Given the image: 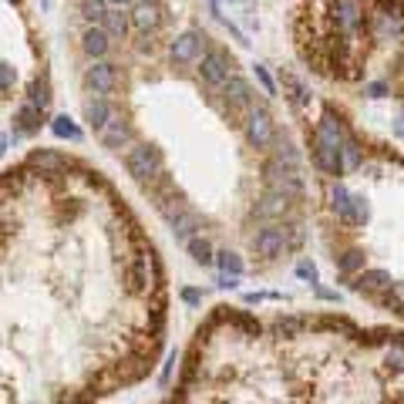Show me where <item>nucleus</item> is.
<instances>
[{
    "label": "nucleus",
    "instance_id": "obj_6",
    "mask_svg": "<svg viewBox=\"0 0 404 404\" xmlns=\"http://www.w3.org/2000/svg\"><path fill=\"white\" fill-rule=\"evenodd\" d=\"M286 246H290V233H286L283 226H263V229L253 236V249H256L263 260H277Z\"/></svg>",
    "mask_w": 404,
    "mask_h": 404
},
{
    "label": "nucleus",
    "instance_id": "obj_42",
    "mask_svg": "<svg viewBox=\"0 0 404 404\" xmlns=\"http://www.w3.org/2000/svg\"><path fill=\"white\" fill-rule=\"evenodd\" d=\"M108 3H115V7H121V3H128V0H108Z\"/></svg>",
    "mask_w": 404,
    "mask_h": 404
},
{
    "label": "nucleus",
    "instance_id": "obj_12",
    "mask_svg": "<svg viewBox=\"0 0 404 404\" xmlns=\"http://www.w3.org/2000/svg\"><path fill=\"white\" fill-rule=\"evenodd\" d=\"M128 135H131V131H128V125H125V118H121L118 112L112 108V115H108V121L101 125L98 138H101V142H105L108 149H121V145L128 142Z\"/></svg>",
    "mask_w": 404,
    "mask_h": 404
},
{
    "label": "nucleus",
    "instance_id": "obj_8",
    "mask_svg": "<svg viewBox=\"0 0 404 404\" xmlns=\"http://www.w3.org/2000/svg\"><path fill=\"white\" fill-rule=\"evenodd\" d=\"M202 44H205V38H202L199 31H186V34H179V38L172 40L168 54H172L175 64H192V61L202 58Z\"/></svg>",
    "mask_w": 404,
    "mask_h": 404
},
{
    "label": "nucleus",
    "instance_id": "obj_19",
    "mask_svg": "<svg viewBox=\"0 0 404 404\" xmlns=\"http://www.w3.org/2000/svg\"><path fill=\"white\" fill-rule=\"evenodd\" d=\"M108 115H112V105H108L101 94L84 101V118L91 121V128H94V131H101V125L108 121Z\"/></svg>",
    "mask_w": 404,
    "mask_h": 404
},
{
    "label": "nucleus",
    "instance_id": "obj_21",
    "mask_svg": "<svg viewBox=\"0 0 404 404\" xmlns=\"http://www.w3.org/2000/svg\"><path fill=\"white\" fill-rule=\"evenodd\" d=\"M330 205H333V212H337L340 219L351 223V205H354V196H351L344 186H333V192H330Z\"/></svg>",
    "mask_w": 404,
    "mask_h": 404
},
{
    "label": "nucleus",
    "instance_id": "obj_23",
    "mask_svg": "<svg viewBox=\"0 0 404 404\" xmlns=\"http://www.w3.org/2000/svg\"><path fill=\"white\" fill-rule=\"evenodd\" d=\"M340 159H344V168H361V162H364V155H361V145L347 135L344 138V145H340Z\"/></svg>",
    "mask_w": 404,
    "mask_h": 404
},
{
    "label": "nucleus",
    "instance_id": "obj_28",
    "mask_svg": "<svg viewBox=\"0 0 404 404\" xmlns=\"http://www.w3.org/2000/svg\"><path fill=\"white\" fill-rule=\"evenodd\" d=\"M27 101H34L38 108H47L51 105V88H47V81L40 78L31 84V94H27Z\"/></svg>",
    "mask_w": 404,
    "mask_h": 404
},
{
    "label": "nucleus",
    "instance_id": "obj_5",
    "mask_svg": "<svg viewBox=\"0 0 404 404\" xmlns=\"http://www.w3.org/2000/svg\"><path fill=\"white\" fill-rule=\"evenodd\" d=\"M199 75L205 84H212V88H223L226 78L233 75V58L229 54H223V51H209L205 58L199 61Z\"/></svg>",
    "mask_w": 404,
    "mask_h": 404
},
{
    "label": "nucleus",
    "instance_id": "obj_35",
    "mask_svg": "<svg viewBox=\"0 0 404 404\" xmlns=\"http://www.w3.org/2000/svg\"><path fill=\"white\" fill-rule=\"evenodd\" d=\"M296 273L303 277V280H310V283H317V266L310 263V260H300L296 263Z\"/></svg>",
    "mask_w": 404,
    "mask_h": 404
},
{
    "label": "nucleus",
    "instance_id": "obj_22",
    "mask_svg": "<svg viewBox=\"0 0 404 404\" xmlns=\"http://www.w3.org/2000/svg\"><path fill=\"white\" fill-rule=\"evenodd\" d=\"M51 131L58 135V138H68V142H81V128L75 121L68 118V115H58V118L51 121Z\"/></svg>",
    "mask_w": 404,
    "mask_h": 404
},
{
    "label": "nucleus",
    "instance_id": "obj_25",
    "mask_svg": "<svg viewBox=\"0 0 404 404\" xmlns=\"http://www.w3.org/2000/svg\"><path fill=\"white\" fill-rule=\"evenodd\" d=\"M186 246H189L192 260H196V263H202V266L216 260V256H212V246H209V240H202V236H192V240L186 242Z\"/></svg>",
    "mask_w": 404,
    "mask_h": 404
},
{
    "label": "nucleus",
    "instance_id": "obj_10",
    "mask_svg": "<svg viewBox=\"0 0 404 404\" xmlns=\"http://www.w3.org/2000/svg\"><path fill=\"white\" fill-rule=\"evenodd\" d=\"M314 159H317V165H320L327 175H340V172H344L340 149H337V145H330V142H327V138H320V135H314Z\"/></svg>",
    "mask_w": 404,
    "mask_h": 404
},
{
    "label": "nucleus",
    "instance_id": "obj_20",
    "mask_svg": "<svg viewBox=\"0 0 404 404\" xmlns=\"http://www.w3.org/2000/svg\"><path fill=\"white\" fill-rule=\"evenodd\" d=\"M128 21H131V17H125L121 10H108V14L101 17V27H105V31H108L112 38H118V40H121L125 34H128Z\"/></svg>",
    "mask_w": 404,
    "mask_h": 404
},
{
    "label": "nucleus",
    "instance_id": "obj_3",
    "mask_svg": "<svg viewBox=\"0 0 404 404\" xmlns=\"http://www.w3.org/2000/svg\"><path fill=\"white\" fill-rule=\"evenodd\" d=\"M330 14H333V24L340 31V38H357L364 27V7L361 0H330Z\"/></svg>",
    "mask_w": 404,
    "mask_h": 404
},
{
    "label": "nucleus",
    "instance_id": "obj_13",
    "mask_svg": "<svg viewBox=\"0 0 404 404\" xmlns=\"http://www.w3.org/2000/svg\"><path fill=\"white\" fill-rule=\"evenodd\" d=\"M40 115H44V108H38L34 101H24V105L17 108V125H14V138L34 135V131L40 128Z\"/></svg>",
    "mask_w": 404,
    "mask_h": 404
},
{
    "label": "nucleus",
    "instance_id": "obj_37",
    "mask_svg": "<svg viewBox=\"0 0 404 404\" xmlns=\"http://www.w3.org/2000/svg\"><path fill=\"white\" fill-rule=\"evenodd\" d=\"M14 88V68L10 64H0V91Z\"/></svg>",
    "mask_w": 404,
    "mask_h": 404
},
{
    "label": "nucleus",
    "instance_id": "obj_36",
    "mask_svg": "<svg viewBox=\"0 0 404 404\" xmlns=\"http://www.w3.org/2000/svg\"><path fill=\"white\" fill-rule=\"evenodd\" d=\"M256 81L263 84V91H266V94H273V91H277V88H273V78H270V71H266L263 64H256Z\"/></svg>",
    "mask_w": 404,
    "mask_h": 404
},
{
    "label": "nucleus",
    "instance_id": "obj_1",
    "mask_svg": "<svg viewBox=\"0 0 404 404\" xmlns=\"http://www.w3.org/2000/svg\"><path fill=\"white\" fill-rule=\"evenodd\" d=\"M246 138L253 149H270L277 142V125H273L266 108H260V105L246 108Z\"/></svg>",
    "mask_w": 404,
    "mask_h": 404
},
{
    "label": "nucleus",
    "instance_id": "obj_27",
    "mask_svg": "<svg viewBox=\"0 0 404 404\" xmlns=\"http://www.w3.org/2000/svg\"><path fill=\"white\" fill-rule=\"evenodd\" d=\"M303 327H307L303 317H277V323H273V330L283 333V337H293V333H300Z\"/></svg>",
    "mask_w": 404,
    "mask_h": 404
},
{
    "label": "nucleus",
    "instance_id": "obj_40",
    "mask_svg": "<svg viewBox=\"0 0 404 404\" xmlns=\"http://www.w3.org/2000/svg\"><path fill=\"white\" fill-rule=\"evenodd\" d=\"M394 135L404 138V115H398V121H394Z\"/></svg>",
    "mask_w": 404,
    "mask_h": 404
},
{
    "label": "nucleus",
    "instance_id": "obj_30",
    "mask_svg": "<svg viewBox=\"0 0 404 404\" xmlns=\"http://www.w3.org/2000/svg\"><path fill=\"white\" fill-rule=\"evenodd\" d=\"M81 14L91 21H101L108 14V0H81Z\"/></svg>",
    "mask_w": 404,
    "mask_h": 404
},
{
    "label": "nucleus",
    "instance_id": "obj_17",
    "mask_svg": "<svg viewBox=\"0 0 404 404\" xmlns=\"http://www.w3.org/2000/svg\"><path fill=\"white\" fill-rule=\"evenodd\" d=\"M361 293H384L391 286V277L384 270H361L357 273V283H354Z\"/></svg>",
    "mask_w": 404,
    "mask_h": 404
},
{
    "label": "nucleus",
    "instance_id": "obj_18",
    "mask_svg": "<svg viewBox=\"0 0 404 404\" xmlns=\"http://www.w3.org/2000/svg\"><path fill=\"white\" fill-rule=\"evenodd\" d=\"M172 226H175V240L189 242L196 233H199L202 219L196 216V212H175V216H172Z\"/></svg>",
    "mask_w": 404,
    "mask_h": 404
},
{
    "label": "nucleus",
    "instance_id": "obj_11",
    "mask_svg": "<svg viewBox=\"0 0 404 404\" xmlns=\"http://www.w3.org/2000/svg\"><path fill=\"white\" fill-rule=\"evenodd\" d=\"M128 17H131V24H135L138 31H155V27L162 24L159 0H138V3H135V10H131Z\"/></svg>",
    "mask_w": 404,
    "mask_h": 404
},
{
    "label": "nucleus",
    "instance_id": "obj_39",
    "mask_svg": "<svg viewBox=\"0 0 404 404\" xmlns=\"http://www.w3.org/2000/svg\"><path fill=\"white\" fill-rule=\"evenodd\" d=\"M182 300H186L189 307H196V303L202 300V293H199V290H182Z\"/></svg>",
    "mask_w": 404,
    "mask_h": 404
},
{
    "label": "nucleus",
    "instance_id": "obj_31",
    "mask_svg": "<svg viewBox=\"0 0 404 404\" xmlns=\"http://www.w3.org/2000/svg\"><path fill=\"white\" fill-rule=\"evenodd\" d=\"M273 159H280L283 165H293V168H300V155H296V149H293L290 142H277V152H273Z\"/></svg>",
    "mask_w": 404,
    "mask_h": 404
},
{
    "label": "nucleus",
    "instance_id": "obj_38",
    "mask_svg": "<svg viewBox=\"0 0 404 404\" xmlns=\"http://www.w3.org/2000/svg\"><path fill=\"white\" fill-rule=\"evenodd\" d=\"M384 94H388V84H381V81L367 84V98H384Z\"/></svg>",
    "mask_w": 404,
    "mask_h": 404
},
{
    "label": "nucleus",
    "instance_id": "obj_34",
    "mask_svg": "<svg viewBox=\"0 0 404 404\" xmlns=\"http://www.w3.org/2000/svg\"><path fill=\"white\" fill-rule=\"evenodd\" d=\"M388 364L398 367V370H404V344H391V347H388Z\"/></svg>",
    "mask_w": 404,
    "mask_h": 404
},
{
    "label": "nucleus",
    "instance_id": "obj_43",
    "mask_svg": "<svg viewBox=\"0 0 404 404\" xmlns=\"http://www.w3.org/2000/svg\"><path fill=\"white\" fill-rule=\"evenodd\" d=\"M401 17H404V0H401Z\"/></svg>",
    "mask_w": 404,
    "mask_h": 404
},
{
    "label": "nucleus",
    "instance_id": "obj_9",
    "mask_svg": "<svg viewBox=\"0 0 404 404\" xmlns=\"http://www.w3.org/2000/svg\"><path fill=\"white\" fill-rule=\"evenodd\" d=\"M223 98H226L229 112H246V108L253 105V88H249L242 78L229 75V78H226V84H223Z\"/></svg>",
    "mask_w": 404,
    "mask_h": 404
},
{
    "label": "nucleus",
    "instance_id": "obj_24",
    "mask_svg": "<svg viewBox=\"0 0 404 404\" xmlns=\"http://www.w3.org/2000/svg\"><path fill=\"white\" fill-rule=\"evenodd\" d=\"M337 270H340L344 277H351V273L364 270V253H361V249H347V253L337 260Z\"/></svg>",
    "mask_w": 404,
    "mask_h": 404
},
{
    "label": "nucleus",
    "instance_id": "obj_7",
    "mask_svg": "<svg viewBox=\"0 0 404 404\" xmlns=\"http://www.w3.org/2000/svg\"><path fill=\"white\" fill-rule=\"evenodd\" d=\"M84 84L94 91V94H112L115 91V84H118V68L112 64V61H94L91 68H88V75H84Z\"/></svg>",
    "mask_w": 404,
    "mask_h": 404
},
{
    "label": "nucleus",
    "instance_id": "obj_16",
    "mask_svg": "<svg viewBox=\"0 0 404 404\" xmlns=\"http://www.w3.org/2000/svg\"><path fill=\"white\" fill-rule=\"evenodd\" d=\"M293 199H286L283 192H277V189H266V196L260 199V205H256V216L260 219H277V216H283L286 212V205H290Z\"/></svg>",
    "mask_w": 404,
    "mask_h": 404
},
{
    "label": "nucleus",
    "instance_id": "obj_41",
    "mask_svg": "<svg viewBox=\"0 0 404 404\" xmlns=\"http://www.w3.org/2000/svg\"><path fill=\"white\" fill-rule=\"evenodd\" d=\"M3 152H7V138L0 135V155H3Z\"/></svg>",
    "mask_w": 404,
    "mask_h": 404
},
{
    "label": "nucleus",
    "instance_id": "obj_26",
    "mask_svg": "<svg viewBox=\"0 0 404 404\" xmlns=\"http://www.w3.org/2000/svg\"><path fill=\"white\" fill-rule=\"evenodd\" d=\"M283 81H286V88H290V94H293V101H296L300 108H303V105H310V91H307V84L296 78V75H286Z\"/></svg>",
    "mask_w": 404,
    "mask_h": 404
},
{
    "label": "nucleus",
    "instance_id": "obj_14",
    "mask_svg": "<svg viewBox=\"0 0 404 404\" xmlns=\"http://www.w3.org/2000/svg\"><path fill=\"white\" fill-rule=\"evenodd\" d=\"M81 47H84L88 58H105L108 47H112V34L105 27H88L84 38H81Z\"/></svg>",
    "mask_w": 404,
    "mask_h": 404
},
{
    "label": "nucleus",
    "instance_id": "obj_29",
    "mask_svg": "<svg viewBox=\"0 0 404 404\" xmlns=\"http://www.w3.org/2000/svg\"><path fill=\"white\" fill-rule=\"evenodd\" d=\"M216 263H219V270H223V273H236V277L242 273V260L236 256V253H229V249H226V253H219V256H216Z\"/></svg>",
    "mask_w": 404,
    "mask_h": 404
},
{
    "label": "nucleus",
    "instance_id": "obj_33",
    "mask_svg": "<svg viewBox=\"0 0 404 404\" xmlns=\"http://www.w3.org/2000/svg\"><path fill=\"white\" fill-rule=\"evenodd\" d=\"M370 219V205L364 202V196H354V205H351V223H367Z\"/></svg>",
    "mask_w": 404,
    "mask_h": 404
},
{
    "label": "nucleus",
    "instance_id": "obj_44",
    "mask_svg": "<svg viewBox=\"0 0 404 404\" xmlns=\"http://www.w3.org/2000/svg\"><path fill=\"white\" fill-rule=\"evenodd\" d=\"M10 3H17V0H10Z\"/></svg>",
    "mask_w": 404,
    "mask_h": 404
},
{
    "label": "nucleus",
    "instance_id": "obj_2",
    "mask_svg": "<svg viewBox=\"0 0 404 404\" xmlns=\"http://www.w3.org/2000/svg\"><path fill=\"white\" fill-rule=\"evenodd\" d=\"M125 165H128L131 179H138V182H152V179L162 175V155L159 149H152V145H135L128 152Z\"/></svg>",
    "mask_w": 404,
    "mask_h": 404
},
{
    "label": "nucleus",
    "instance_id": "obj_15",
    "mask_svg": "<svg viewBox=\"0 0 404 404\" xmlns=\"http://www.w3.org/2000/svg\"><path fill=\"white\" fill-rule=\"evenodd\" d=\"M27 165L38 168L40 175H54V172H61L68 162H64V155H58V152H51V149H40V152H31Z\"/></svg>",
    "mask_w": 404,
    "mask_h": 404
},
{
    "label": "nucleus",
    "instance_id": "obj_4",
    "mask_svg": "<svg viewBox=\"0 0 404 404\" xmlns=\"http://www.w3.org/2000/svg\"><path fill=\"white\" fill-rule=\"evenodd\" d=\"M125 280L131 293H149L155 283V256L152 253H138L128 266H125Z\"/></svg>",
    "mask_w": 404,
    "mask_h": 404
},
{
    "label": "nucleus",
    "instance_id": "obj_32",
    "mask_svg": "<svg viewBox=\"0 0 404 404\" xmlns=\"http://www.w3.org/2000/svg\"><path fill=\"white\" fill-rule=\"evenodd\" d=\"M384 303H388L391 310H401V307H404V283L391 280V286L384 290Z\"/></svg>",
    "mask_w": 404,
    "mask_h": 404
}]
</instances>
